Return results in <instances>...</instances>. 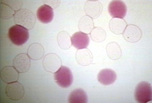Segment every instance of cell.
<instances>
[{
	"mask_svg": "<svg viewBox=\"0 0 152 103\" xmlns=\"http://www.w3.org/2000/svg\"><path fill=\"white\" fill-rule=\"evenodd\" d=\"M13 67L18 73H24L28 71L31 67V58L27 54L22 53L17 55L13 61Z\"/></svg>",
	"mask_w": 152,
	"mask_h": 103,
	"instance_id": "cell-7",
	"label": "cell"
},
{
	"mask_svg": "<svg viewBox=\"0 0 152 103\" xmlns=\"http://www.w3.org/2000/svg\"><path fill=\"white\" fill-rule=\"evenodd\" d=\"M57 42L60 47L63 50H67L72 45L70 36L66 31L59 32L57 36Z\"/></svg>",
	"mask_w": 152,
	"mask_h": 103,
	"instance_id": "cell-21",
	"label": "cell"
},
{
	"mask_svg": "<svg viewBox=\"0 0 152 103\" xmlns=\"http://www.w3.org/2000/svg\"><path fill=\"white\" fill-rule=\"evenodd\" d=\"M72 45L78 50L86 49L89 43V38L88 35L82 32H77L71 37Z\"/></svg>",
	"mask_w": 152,
	"mask_h": 103,
	"instance_id": "cell-13",
	"label": "cell"
},
{
	"mask_svg": "<svg viewBox=\"0 0 152 103\" xmlns=\"http://www.w3.org/2000/svg\"><path fill=\"white\" fill-rule=\"evenodd\" d=\"M79 29L85 34H90L94 28V22L93 18L88 15H85L80 18L79 22Z\"/></svg>",
	"mask_w": 152,
	"mask_h": 103,
	"instance_id": "cell-19",
	"label": "cell"
},
{
	"mask_svg": "<svg viewBox=\"0 0 152 103\" xmlns=\"http://www.w3.org/2000/svg\"><path fill=\"white\" fill-rule=\"evenodd\" d=\"M43 3L51 8L55 9L60 5V1H43Z\"/></svg>",
	"mask_w": 152,
	"mask_h": 103,
	"instance_id": "cell-24",
	"label": "cell"
},
{
	"mask_svg": "<svg viewBox=\"0 0 152 103\" xmlns=\"http://www.w3.org/2000/svg\"><path fill=\"white\" fill-rule=\"evenodd\" d=\"M14 22L17 25L21 26L30 30L34 27L36 23V16L32 11L26 8L20 9L15 12Z\"/></svg>",
	"mask_w": 152,
	"mask_h": 103,
	"instance_id": "cell-1",
	"label": "cell"
},
{
	"mask_svg": "<svg viewBox=\"0 0 152 103\" xmlns=\"http://www.w3.org/2000/svg\"><path fill=\"white\" fill-rule=\"evenodd\" d=\"M69 102L70 103L88 102L87 93L82 88H77L70 93L69 96Z\"/></svg>",
	"mask_w": 152,
	"mask_h": 103,
	"instance_id": "cell-18",
	"label": "cell"
},
{
	"mask_svg": "<svg viewBox=\"0 0 152 103\" xmlns=\"http://www.w3.org/2000/svg\"><path fill=\"white\" fill-rule=\"evenodd\" d=\"M0 14H1V18L3 19H8L15 15V12L8 4L1 2Z\"/></svg>",
	"mask_w": 152,
	"mask_h": 103,
	"instance_id": "cell-23",
	"label": "cell"
},
{
	"mask_svg": "<svg viewBox=\"0 0 152 103\" xmlns=\"http://www.w3.org/2000/svg\"><path fill=\"white\" fill-rule=\"evenodd\" d=\"M5 93L9 99L13 101H18L24 96L25 90L22 84L16 82L8 84Z\"/></svg>",
	"mask_w": 152,
	"mask_h": 103,
	"instance_id": "cell-6",
	"label": "cell"
},
{
	"mask_svg": "<svg viewBox=\"0 0 152 103\" xmlns=\"http://www.w3.org/2000/svg\"><path fill=\"white\" fill-rule=\"evenodd\" d=\"M123 37L128 42L136 43L141 38L142 31L137 26L128 25L123 32Z\"/></svg>",
	"mask_w": 152,
	"mask_h": 103,
	"instance_id": "cell-9",
	"label": "cell"
},
{
	"mask_svg": "<svg viewBox=\"0 0 152 103\" xmlns=\"http://www.w3.org/2000/svg\"><path fill=\"white\" fill-rule=\"evenodd\" d=\"M126 27V22L122 18H113L109 22V28L113 33L115 35H121L123 33Z\"/></svg>",
	"mask_w": 152,
	"mask_h": 103,
	"instance_id": "cell-17",
	"label": "cell"
},
{
	"mask_svg": "<svg viewBox=\"0 0 152 103\" xmlns=\"http://www.w3.org/2000/svg\"><path fill=\"white\" fill-rule=\"evenodd\" d=\"M107 53L109 58L112 60H117L122 56V50L115 42H111L107 45Z\"/></svg>",
	"mask_w": 152,
	"mask_h": 103,
	"instance_id": "cell-20",
	"label": "cell"
},
{
	"mask_svg": "<svg viewBox=\"0 0 152 103\" xmlns=\"http://www.w3.org/2000/svg\"><path fill=\"white\" fill-rule=\"evenodd\" d=\"M108 12L112 17L123 19L127 13V6L122 1H112L109 3Z\"/></svg>",
	"mask_w": 152,
	"mask_h": 103,
	"instance_id": "cell-8",
	"label": "cell"
},
{
	"mask_svg": "<svg viewBox=\"0 0 152 103\" xmlns=\"http://www.w3.org/2000/svg\"><path fill=\"white\" fill-rule=\"evenodd\" d=\"M117 79V74L111 69H103L98 74V80L103 85H112Z\"/></svg>",
	"mask_w": 152,
	"mask_h": 103,
	"instance_id": "cell-11",
	"label": "cell"
},
{
	"mask_svg": "<svg viewBox=\"0 0 152 103\" xmlns=\"http://www.w3.org/2000/svg\"><path fill=\"white\" fill-rule=\"evenodd\" d=\"M90 36L93 41L96 43H100L105 40L107 37L106 32L102 27H94L90 32Z\"/></svg>",
	"mask_w": 152,
	"mask_h": 103,
	"instance_id": "cell-22",
	"label": "cell"
},
{
	"mask_svg": "<svg viewBox=\"0 0 152 103\" xmlns=\"http://www.w3.org/2000/svg\"><path fill=\"white\" fill-rule=\"evenodd\" d=\"M8 37L14 45L21 46L27 41L29 32L26 28L16 24L9 29Z\"/></svg>",
	"mask_w": 152,
	"mask_h": 103,
	"instance_id": "cell-2",
	"label": "cell"
},
{
	"mask_svg": "<svg viewBox=\"0 0 152 103\" xmlns=\"http://www.w3.org/2000/svg\"><path fill=\"white\" fill-rule=\"evenodd\" d=\"M36 15L41 22L48 24L51 22L53 18V9L46 4H43L37 9Z\"/></svg>",
	"mask_w": 152,
	"mask_h": 103,
	"instance_id": "cell-12",
	"label": "cell"
},
{
	"mask_svg": "<svg viewBox=\"0 0 152 103\" xmlns=\"http://www.w3.org/2000/svg\"><path fill=\"white\" fill-rule=\"evenodd\" d=\"M44 48L40 43H32L28 46L27 49V55L32 60H39L42 58V57L44 56Z\"/></svg>",
	"mask_w": 152,
	"mask_h": 103,
	"instance_id": "cell-16",
	"label": "cell"
},
{
	"mask_svg": "<svg viewBox=\"0 0 152 103\" xmlns=\"http://www.w3.org/2000/svg\"><path fill=\"white\" fill-rule=\"evenodd\" d=\"M54 79L58 85L64 88L69 87L73 82V74L66 66H62L54 73Z\"/></svg>",
	"mask_w": 152,
	"mask_h": 103,
	"instance_id": "cell-3",
	"label": "cell"
},
{
	"mask_svg": "<svg viewBox=\"0 0 152 103\" xmlns=\"http://www.w3.org/2000/svg\"><path fill=\"white\" fill-rule=\"evenodd\" d=\"M61 60L58 55L53 53L47 54L42 60V65L46 71L55 73L61 67Z\"/></svg>",
	"mask_w": 152,
	"mask_h": 103,
	"instance_id": "cell-5",
	"label": "cell"
},
{
	"mask_svg": "<svg viewBox=\"0 0 152 103\" xmlns=\"http://www.w3.org/2000/svg\"><path fill=\"white\" fill-rule=\"evenodd\" d=\"M84 10L88 16L94 18L100 15L103 10V6L98 1H88L85 3Z\"/></svg>",
	"mask_w": 152,
	"mask_h": 103,
	"instance_id": "cell-10",
	"label": "cell"
},
{
	"mask_svg": "<svg viewBox=\"0 0 152 103\" xmlns=\"http://www.w3.org/2000/svg\"><path fill=\"white\" fill-rule=\"evenodd\" d=\"M134 97L137 102L146 103L152 100L151 85L147 82H141L137 84L134 91Z\"/></svg>",
	"mask_w": 152,
	"mask_h": 103,
	"instance_id": "cell-4",
	"label": "cell"
},
{
	"mask_svg": "<svg viewBox=\"0 0 152 103\" xmlns=\"http://www.w3.org/2000/svg\"><path fill=\"white\" fill-rule=\"evenodd\" d=\"M1 78L4 82L11 83L18 81L19 74L14 67L5 66L1 70Z\"/></svg>",
	"mask_w": 152,
	"mask_h": 103,
	"instance_id": "cell-14",
	"label": "cell"
},
{
	"mask_svg": "<svg viewBox=\"0 0 152 103\" xmlns=\"http://www.w3.org/2000/svg\"><path fill=\"white\" fill-rule=\"evenodd\" d=\"M75 58L77 63L82 66H87L93 62V54L89 49H79L76 52Z\"/></svg>",
	"mask_w": 152,
	"mask_h": 103,
	"instance_id": "cell-15",
	"label": "cell"
}]
</instances>
